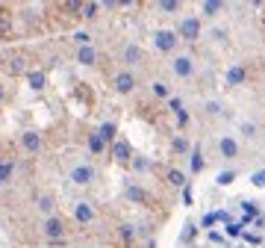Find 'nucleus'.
Listing matches in <instances>:
<instances>
[{
	"instance_id": "30",
	"label": "nucleus",
	"mask_w": 265,
	"mask_h": 248,
	"mask_svg": "<svg viewBox=\"0 0 265 248\" xmlns=\"http://www.w3.org/2000/svg\"><path fill=\"white\" fill-rule=\"evenodd\" d=\"M250 183H253V186H265V169L253 172V175H250Z\"/></svg>"
},
{
	"instance_id": "8",
	"label": "nucleus",
	"mask_w": 265,
	"mask_h": 248,
	"mask_svg": "<svg viewBox=\"0 0 265 248\" xmlns=\"http://www.w3.org/2000/svg\"><path fill=\"white\" fill-rule=\"evenodd\" d=\"M121 59L127 65H141V59H144V51H141L139 45H127L121 53Z\"/></svg>"
},
{
	"instance_id": "1",
	"label": "nucleus",
	"mask_w": 265,
	"mask_h": 248,
	"mask_svg": "<svg viewBox=\"0 0 265 248\" xmlns=\"http://www.w3.org/2000/svg\"><path fill=\"white\" fill-rule=\"evenodd\" d=\"M174 33H177V38H183V42H197V38H200V18L186 15Z\"/></svg>"
},
{
	"instance_id": "35",
	"label": "nucleus",
	"mask_w": 265,
	"mask_h": 248,
	"mask_svg": "<svg viewBox=\"0 0 265 248\" xmlns=\"http://www.w3.org/2000/svg\"><path fill=\"white\" fill-rule=\"evenodd\" d=\"M177 121H180V124H189V115H186V109H180V112H177Z\"/></svg>"
},
{
	"instance_id": "24",
	"label": "nucleus",
	"mask_w": 265,
	"mask_h": 248,
	"mask_svg": "<svg viewBox=\"0 0 265 248\" xmlns=\"http://www.w3.org/2000/svg\"><path fill=\"white\" fill-rule=\"evenodd\" d=\"M133 169L136 172H150L153 166H150V159H144V157H133Z\"/></svg>"
},
{
	"instance_id": "22",
	"label": "nucleus",
	"mask_w": 265,
	"mask_h": 248,
	"mask_svg": "<svg viewBox=\"0 0 265 248\" xmlns=\"http://www.w3.org/2000/svg\"><path fill=\"white\" fill-rule=\"evenodd\" d=\"M27 80H30V86H33V89L44 86V74H41V71H30V74H27Z\"/></svg>"
},
{
	"instance_id": "27",
	"label": "nucleus",
	"mask_w": 265,
	"mask_h": 248,
	"mask_svg": "<svg viewBox=\"0 0 265 248\" xmlns=\"http://www.w3.org/2000/svg\"><path fill=\"white\" fill-rule=\"evenodd\" d=\"M159 9H162V12H180V3H177V0H162Z\"/></svg>"
},
{
	"instance_id": "31",
	"label": "nucleus",
	"mask_w": 265,
	"mask_h": 248,
	"mask_svg": "<svg viewBox=\"0 0 265 248\" xmlns=\"http://www.w3.org/2000/svg\"><path fill=\"white\" fill-rule=\"evenodd\" d=\"M192 236H194V222H189V225H186V230H183V236H180V239H183V242H192Z\"/></svg>"
},
{
	"instance_id": "32",
	"label": "nucleus",
	"mask_w": 265,
	"mask_h": 248,
	"mask_svg": "<svg viewBox=\"0 0 265 248\" xmlns=\"http://www.w3.org/2000/svg\"><path fill=\"white\" fill-rule=\"evenodd\" d=\"M153 95H156V98H165V95H168V86H165V83H153Z\"/></svg>"
},
{
	"instance_id": "33",
	"label": "nucleus",
	"mask_w": 265,
	"mask_h": 248,
	"mask_svg": "<svg viewBox=\"0 0 265 248\" xmlns=\"http://www.w3.org/2000/svg\"><path fill=\"white\" fill-rule=\"evenodd\" d=\"M74 42H80V45L86 48L88 42H91V35H88V33H77V35H74Z\"/></svg>"
},
{
	"instance_id": "6",
	"label": "nucleus",
	"mask_w": 265,
	"mask_h": 248,
	"mask_svg": "<svg viewBox=\"0 0 265 248\" xmlns=\"http://www.w3.org/2000/svg\"><path fill=\"white\" fill-rule=\"evenodd\" d=\"M218 151H221V157H224V159H236V157H239V142L227 133V136H221V139H218Z\"/></svg>"
},
{
	"instance_id": "17",
	"label": "nucleus",
	"mask_w": 265,
	"mask_h": 248,
	"mask_svg": "<svg viewBox=\"0 0 265 248\" xmlns=\"http://www.w3.org/2000/svg\"><path fill=\"white\" fill-rule=\"evenodd\" d=\"M38 210H41V213H47V216H50V213L56 210V201H53L50 195H41V198H38Z\"/></svg>"
},
{
	"instance_id": "12",
	"label": "nucleus",
	"mask_w": 265,
	"mask_h": 248,
	"mask_svg": "<svg viewBox=\"0 0 265 248\" xmlns=\"http://www.w3.org/2000/svg\"><path fill=\"white\" fill-rule=\"evenodd\" d=\"M21 145H24V151L35 154V151L41 148V136H38V133H33V130H27V133L21 136Z\"/></svg>"
},
{
	"instance_id": "15",
	"label": "nucleus",
	"mask_w": 265,
	"mask_h": 248,
	"mask_svg": "<svg viewBox=\"0 0 265 248\" xmlns=\"http://www.w3.org/2000/svg\"><path fill=\"white\" fill-rule=\"evenodd\" d=\"M94 59H97V53H94V48H80V53H77V62H83V65H94Z\"/></svg>"
},
{
	"instance_id": "14",
	"label": "nucleus",
	"mask_w": 265,
	"mask_h": 248,
	"mask_svg": "<svg viewBox=\"0 0 265 248\" xmlns=\"http://www.w3.org/2000/svg\"><path fill=\"white\" fill-rule=\"evenodd\" d=\"M200 12L206 18H215L218 12H224V3H218V0H206V3H200Z\"/></svg>"
},
{
	"instance_id": "9",
	"label": "nucleus",
	"mask_w": 265,
	"mask_h": 248,
	"mask_svg": "<svg viewBox=\"0 0 265 248\" xmlns=\"http://www.w3.org/2000/svg\"><path fill=\"white\" fill-rule=\"evenodd\" d=\"M74 219H77L80 225H88V222L94 219V207H91V204H86V201H80V204L74 207Z\"/></svg>"
},
{
	"instance_id": "23",
	"label": "nucleus",
	"mask_w": 265,
	"mask_h": 248,
	"mask_svg": "<svg viewBox=\"0 0 265 248\" xmlns=\"http://www.w3.org/2000/svg\"><path fill=\"white\" fill-rule=\"evenodd\" d=\"M97 9H100V3H83V9H80V12H83V18L91 21V18H97Z\"/></svg>"
},
{
	"instance_id": "28",
	"label": "nucleus",
	"mask_w": 265,
	"mask_h": 248,
	"mask_svg": "<svg viewBox=\"0 0 265 248\" xmlns=\"http://www.w3.org/2000/svg\"><path fill=\"white\" fill-rule=\"evenodd\" d=\"M233 180H236V172H221L218 175V186H230Z\"/></svg>"
},
{
	"instance_id": "3",
	"label": "nucleus",
	"mask_w": 265,
	"mask_h": 248,
	"mask_svg": "<svg viewBox=\"0 0 265 248\" xmlns=\"http://www.w3.org/2000/svg\"><path fill=\"white\" fill-rule=\"evenodd\" d=\"M171 71H174L177 77H192L194 74V59L189 53H180L174 56V62H171Z\"/></svg>"
},
{
	"instance_id": "5",
	"label": "nucleus",
	"mask_w": 265,
	"mask_h": 248,
	"mask_svg": "<svg viewBox=\"0 0 265 248\" xmlns=\"http://www.w3.org/2000/svg\"><path fill=\"white\" fill-rule=\"evenodd\" d=\"M133 89H136V74H133V71H118V74H115V92L130 95Z\"/></svg>"
},
{
	"instance_id": "11",
	"label": "nucleus",
	"mask_w": 265,
	"mask_h": 248,
	"mask_svg": "<svg viewBox=\"0 0 265 248\" xmlns=\"http://www.w3.org/2000/svg\"><path fill=\"white\" fill-rule=\"evenodd\" d=\"M112 157L118 159V162H127V159L133 157V151H130V142L127 139H118L112 145Z\"/></svg>"
},
{
	"instance_id": "36",
	"label": "nucleus",
	"mask_w": 265,
	"mask_h": 248,
	"mask_svg": "<svg viewBox=\"0 0 265 248\" xmlns=\"http://www.w3.org/2000/svg\"><path fill=\"white\" fill-rule=\"evenodd\" d=\"M0 104H3V86H0Z\"/></svg>"
},
{
	"instance_id": "13",
	"label": "nucleus",
	"mask_w": 265,
	"mask_h": 248,
	"mask_svg": "<svg viewBox=\"0 0 265 248\" xmlns=\"http://www.w3.org/2000/svg\"><path fill=\"white\" fill-rule=\"evenodd\" d=\"M127 198H130V201H136V204H147V201H150V195L144 192L139 183H130V186H127Z\"/></svg>"
},
{
	"instance_id": "34",
	"label": "nucleus",
	"mask_w": 265,
	"mask_h": 248,
	"mask_svg": "<svg viewBox=\"0 0 265 248\" xmlns=\"http://www.w3.org/2000/svg\"><path fill=\"white\" fill-rule=\"evenodd\" d=\"M171 109H174V112H180V109H183V101H180V98H171Z\"/></svg>"
},
{
	"instance_id": "19",
	"label": "nucleus",
	"mask_w": 265,
	"mask_h": 248,
	"mask_svg": "<svg viewBox=\"0 0 265 248\" xmlns=\"http://www.w3.org/2000/svg\"><path fill=\"white\" fill-rule=\"evenodd\" d=\"M171 148H174V154H189V139H183V136H177L174 142H171Z\"/></svg>"
},
{
	"instance_id": "20",
	"label": "nucleus",
	"mask_w": 265,
	"mask_h": 248,
	"mask_svg": "<svg viewBox=\"0 0 265 248\" xmlns=\"http://www.w3.org/2000/svg\"><path fill=\"white\" fill-rule=\"evenodd\" d=\"M203 166H206V162H203V154H200V151H192V172L194 175H200Z\"/></svg>"
},
{
	"instance_id": "4",
	"label": "nucleus",
	"mask_w": 265,
	"mask_h": 248,
	"mask_svg": "<svg viewBox=\"0 0 265 248\" xmlns=\"http://www.w3.org/2000/svg\"><path fill=\"white\" fill-rule=\"evenodd\" d=\"M71 180H74L77 186H88V183L94 180V169H91L88 162H80V166L71 169Z\"/></svg>"
},
{
	"instance_id": "26",
	"label": "nucleus",
	"mask_w": 265,
	"mask_h": 248,
	"mask_svg": "<svg viewBox=\"0 0 265 248\" xmlns=\"http://www.w3.org/2000/svg\"><path fill=\"white\" fill-rule=\"evenodd\" d=\"M209 35H212V42H227V30H224V27H212L209 30Z\"/></svg>"
},
{
	"instance_id": "2",
	"label": "nucleus",
	"mask_w": 265,
	"mask_h": 248,
	"mask_svg": "<svg viewBox=\"0 0 265 248\" xmlns=\"http://www.w3.org/2000/svg\"><path fill=\"white\" fill-rule=\"evenodd\" d=\"M180 45V38H177L174 30H156L153 33V48H156L159 53H171Z\"/></svg>"
},
{
	"instance_id": "25",
	"label": "nucleus",
	"mask_w": 265,
	"mask_h": 248,
	"mask_svg": "<svg viewBox=\"0 0 265 248\" xmlns=\"http://www.w3.org/2000/svg\"><path fill=\"white\" fill-rule=\"evenodd\" d=\"M221 109H224V106L218 104V101H206V106H203V112L212 115V118H215V115H221Z\"/></svg>"
},
{
	"instance_id": "37",
	"label": "nucleus",
	"mask_w": 265,
	"mask_h": 248,
	"mask_svg": "<svg viewBox=\"0 0 265 248\" xmlns=\"http://www.w3.org/2000/svg\"><path fill=\"white\" fill-rule=\"evenodd\" d=\"M0 62H3V56H0Z\"/></svg>"
},
{
	"instance_id": "29",
	"label": "nucleus",
	"mask_w": 265,
	"mask_h": 248,
	"mask_svg": "<svg viewBox=\"0 0 265 248\" xmlns=\"http://www.w3.org/2000/svg\"><path fill=\"white\" fill-rule=\"evenodd\" d=\"M242 133H245L247 139H253V136H256V124L253 121H242Z\"/></svg>"
},
{
	"instance_id": "10",
	"label": "nucleus",
	"mask_w": 265,
	"mask_h": 248,
	"mask_svg": "<svg viewBox=\"0 0 265 248\" xmlns=\"http://www.w3.org/2000/svg\"><path fill=\"white\" fill-rule=\"evenodd\" d=\"M245 80H247L245 65H230L227 68V86H242Z\"/></svg>"
},
{
	"instance_id": "16",
	"label": "nucleus",
	"mask_w": 265,
	"mask_h": 248,
	"mask_svg": "<svg viewBox=\"0 0 265 248\" xmlns=\"http://www.w3.org/2000/svg\"><path fill=\"white\" fill-rule=\"evenodd\" d=\"M115 130H118V127H115L112 121L100 124V130H97V136H100V142H112V139H115Z\"/></svg>"
},
{
	"instance_id": "7",
	"label": "nucleus",
	"mask_w": 265,
	"mask_h": 248,
	"mask_svg": "<svg viewBox=\"0 0 265 248\" xmlns=\"http://www.w3.org/2000/svg\"><path fill=\"white\" fill-rule=\"evenodd\" d=\"M44 233L50 236V242H56V239H62V233H65V222H62L59 216H50V219L44 222Z\"/></svg>"
},
{
	"instance_id": "21",
	"label": "nucleus",
	"mask_w": 265,
	"mask_h": 248,
	"mask_svg": "<svg viewBox=\"0 0 265 248\" xmlns=\"http://www.w3.org/2000/svg\"><path fill=\"white\" fill-rule=\"evenodd\" d=\"M168 183H171V186H186V175L171 169V172H168Z\"/></svg>"
},
{
	"instance_id": "18",
	"label": "nucleus",
	"mask_w": 265,
	"mask_h": 248,
	"mask_svg": "<svg viewBox=\"0 0 265 248\" xmlns=\"http://www.w3.org/2000/svg\"><path fill=\"white\" fill-rule=\"evenodd\" d=\"M103 142H100V136H97V133H91V136H88V151H91V154H103Z\"/></svg>"
}]
</instances>
